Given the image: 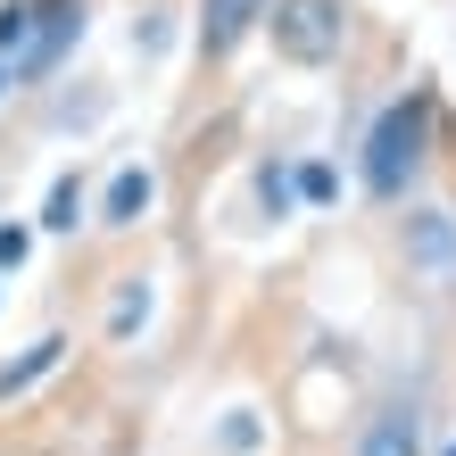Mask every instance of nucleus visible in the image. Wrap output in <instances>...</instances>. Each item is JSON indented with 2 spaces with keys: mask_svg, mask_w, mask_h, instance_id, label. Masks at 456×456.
<instances>
[{
  "mask_svg": "<svg viewBox=\"0 0 456 456\" xmlns=\"http://www.w3.org/2000/svg\"><path fill=\"white\" fill-rule=\"evenodd\" d=\"M59 357H67V332H42L17 365H0V398H25V390L42 382V373H59Z\"/></svg>",
  "mask_w": 456,
  "mask_h": 456,
  "instance_id": "nucleus-10",
  "label": "nucleus"
},
{
  "mask_svg": "<svg viewBox=\"0 0 456 456\" xmlns=\"http://www.w3.org/2000/svg\"><path fill=\"white\" fill-rule=\"evenodd\" d=\"M9 92H17V84H9V59H0V100H9Z\"/></svg>",
  "mask_w": 456,
  "mask_h": 456,
  "instance_id": "nucleus-15",
  "label": "nucleus"
},
{
  "mask_svg": "<svg viewBox=\"0 0 456 456\" xmlns=\"http://www.w3.org/2000/svg\"><path fill=\"white\" fill-rule=\"evenodd\" d=\"M257 42L290 75H324V67H340L357 50V0H265Z\"/></svg>",
  "mask_w": 456,
  "mask_h": 456,
  "instance_id": "nucleus-2",
  "label": "nucleus"
},
{
  "mask_svg": "<svg viewBox=\"0 0 456 456\" xmlns=\"http://www.w3.org/2000/svg\"><path fill=\"white\" fill-rule=\"evenodd\" d=\"M390 274L398 282H415V290H440V282H456V208H440V200H398L390 208Z\"/></svg>",
  "mask_w": 456,
  "mask_h": 456,
  "instance_id": "nucleus-3",
  "label": "nucleus"
},
{
  "mask_svg": "<svg viewBox=\"0 0 456 456\" xmlns=\"http://www.w3.org/2000/svg\"><path fill=\"white\" fill-rule=\"evenodd\" d=\"M25 257H34V224H0V274H17Z\"/></svg>",
  "mask_w": 456,
  "mask_h": 456,
  "instance_id": "nucleus-14",
  "label": "nucleus"
},
{
  "mask_svg": "<svg viewBox=\"0 0 456 456\" xmlns=\"http://www.w3.org/2000/svg\"><path fill=\"white\" fill-rule=\"evenodd\" d=\"M432 175H440V92L407 84V92H390L382 109L365 117V133H357V200L390 216L398 200L432 191Z\"/></svg>",
  "mask_w": 456,
  "mask_h": 456,
  "instance_id": "nucleus-1",
  "label": "nucleus"
},
{
  "mask_svg": "<svg viewBox=\"0 0 456 456\" xmlns=\"http://www.w3.org/2000/svg\"><path fill=\"white\" fill-rule=\"evenodd\" d=\"M92 224V175L84 167H59L50 175V191H42V216H34V232H84Z\"/></svg>",
  "mask_w": 456,
  "mask_h": 456,
  "instance_id": "nucleus-8",
  "label": "nucleus"
},
{
  "mask_svg": "<svg viewBox=\"0 0 456 456\" xmlns=\"http://www.w3.org/2000/svg\"><path fill=\"white\" fill-rule=\"evenodd\" d=\"M158 216V167H142V158H133V167H117L109 183H100V200H92V224L100 232H142Z\"/></svg>",
  "mask_w": 456,
  "mask_h": 456,
  "instance_id": "nucleus-7",
  "label": "nucleus"
},
{
  "mask_svg": "<svg viewBox=\"0 0 456 456\" xmlns=\"http://www.w3.org/2000/svg\"><path fill=\"white\" fill-rule=\"evenodd\" d=\"M290 183H299V208H332L340 200V167H332V158H299Z\"/></svg>",
  "mask_w": 456,
  "mask_h": 456,
  "instance_id": "nucleus-12",
  "label": "nucleus"
},
{
  "mask_svg": "<svg viewBox=\"0 0 456 456\" xmlns=\"http://www.w3.org/2000/svg\"><path fill=\"white\" fill-rule=\"evenodd\" d=\"M257 208H265V216H274V224H290V216H299V183H290V167H282V158H257Z\"/></svg>",
  "mask_w": 456,
  "mask_h": 456,
  "instance_id": "nucleus-11",
  "label": "nucleus"
},
{
  "mask_svg": "<svg viewBox=\"0 0 456 456\" xmlns=\"http://www.w3.org/2000/svg\"><path fill=\"white\" fill-rule=\"evenodd\" d=\"M84 34H92V0H34V34H25V50L9 59V84L17 92H50L59 67L84 50Z\"/></svg>",
  "mask_w": 456,
  "mask_h": 456,
  "instance_id": "nucleus-4",
  "label": "nucleus"
},
{
  "mask_svg": "<svg viewBox=\"0 0 456 456\" xmlns=\"http://www.w3.org/2000/svg\"><path fill=\"white\" fill-rule=\"evenodd\" d=\"M448 456H456V440H448Z\"/></svg>",
  "mask_w": 456,
  "mask_h": 456,
  "instance_id": "nucleus-16",
  "label": "nucleus"
},
{
  "mask_svg": "<svg viewBox=\"0 0 456 456\" xmlns=\"http://www.w3.org/2000/svg\"><path fill=\"white\" fill-rule=\"evenodd\" d=\"M265 25V0H191V59L200 75H224L240 50L257 42Z\"/></svg>",
  "mask_w": 456,
  "mask_h": 456,
  "instance_id": "nucleus-5",
  "label": "nucleus"
},
{
  "mask_svg": "<svg viewBox=\"0 0 456 456\" xmlns=\"http://www.w3.org/2000/svg\"><path fill=\"white\" fill-rule=\"evenodd\" d=\"M348 456H432V415H423V398L415 390L373 398L357 440H348Z\"/></svg>",
  "mask_w": 456,
  "mask_h": 456,
  "instance_id": "nucleus-6",
  "label": "nucleus"
},
{
  "mask_svg": "<svg viewBox=\"0 0 456 456\" xmlns=\"http://www.w3.org/2000/svg\"><path fill=\"white\" fill-rule=\"evenodd\" d=\"M142 324H150V274H117V299H109V324L100 332H109V348H125Z\"/></svg>",
  "mask_w": 456,
  "mask_h": 456,
  "instance_id": "nucleus-9",
  "label": "nucleus"
},
{
  "mask_svg": "<svg viewBox=\"0 0 456 456\" xmlns=\"http://www.w3.org/2000/svg\"><path fill=\"white\" fill-rule=\"evenodd\" d=\"M34 34V0H0V59H17Z\"/></svg>",
  "mask_w": 456,
  "mask_h": 456,
  "instance_id": "nucleus-13",
  "label": "nucleus"
}]
</instances>
